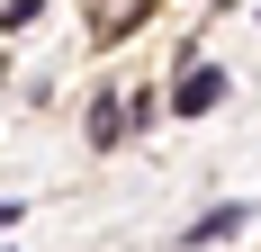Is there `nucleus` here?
Returning a JSON list of instances; mask_svg holds the SVG:
<instances>
[{
  "instance_id": "1",
  "label": "nucleus",
  "mask_w": 261,
  "mask_h": 252,
  "mask_svg": "<svg viewBox=\"0 0 261 252\" xmlns=\"http://www.w3.org/2000/svg\"><path fill=\"white\" fill-rule=\"evenodd\" d=\"M216 99H225V72H189L180 90H171V108H180V117H207Z\"/></svg>"
},
{
  "instance_id": "2",
  "label": "nucleus",
  "mask_w": 261,
  "mask_h": 252,
  "mask_svg": "<svg viewBox=\"0 0 261 252\" xmlns=\"http://www.w3.org/2000/svg\"><path fill=\"white\" fill-rule=\"evenodd\" d=\"M234 225H243V207H207V216H198V225H189L180 243H225V234H234Z\"/></svg>"
},
{
  "instance_id": "3",
  "label": "nucleus",
  "mask_w": 261,
  "mask_h": 252,
  "mask_svg": "<svg viewBox=\"0 0 261 252\" xmlns=\"http://www.w3.org/2000/svg\"><path fill=\"white\" fill-rule=\"evenodd\" d=\"M36 9H45V0H0V27H27Z\"/></svg>"
}]
</instances>
